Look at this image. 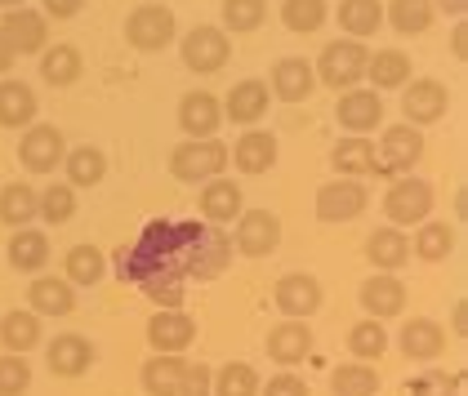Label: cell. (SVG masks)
I'll use <instances>...</instances> for the list:
<instances>
[{
  "label": "cell",
  "mask_w": 468,
  "mask_h": 396,
  "mask_svg": "<svg viewBox=\"0 0 468 396\" xmlns=\"http://www.w3.org/2000/svg\"><path fill=\"white\" fill-rule=\"evenodd\" d=\"M232 263V236L206 218H152L139 241L116 254V276L139 286L156 307H183L192 281H215Z\"/></svg>",
  "instance_id": "obj_1"
},
{
  "label": "cell",
  "mask_w": 468,
  "mask_h": 396,
  "mask_svg": "<svg viewBox=\"0 0 468 396\" xmlns=\"http://www.w3.org/2000/svg\"><path fill=\"white\" fill-rule=\"evenodd\" d=\"M228 161H232L228 143H218V139H187V143H179L170 151V174L179 182H210V179H223Z\"/></svg>",
  "instance_id": "obj_2"
},
{
  "label": "cell",
  "mask_w": 468,
  "mask_h": 396,
  "mask_svg": "<svg viewBox=\"0 0 468 396\" xmlns=\"http://www.w3.org/2000/svg\"><path fill=\"white\" fill-rule=\"evenodd\" d=\"M366 63H370V49L361 45V40H330L322 49V58H317V80L330 85V89H357L361 76H366Z\"/></svg>",
  "instance_id": "obj_3"
},
{
  "label": "cell",
  "mask_w": 468,
  "mask_h": 396,
  "mask_svg": "<svg viewBox=\"0 0 468 396\" xmlns=\"http://www.w3.org/2000/svg\"><path fill=\"white\" fill-rule=\"evenodd\" d=\"M175 14L165 5H139L130 18H125V40L139 49V54H156L175 40Z\"/></svg>",
  "instance_id": "obj_4"
},
{
  "label": "cell",
  "mask_w": 468,
  "mask_h": 396,
  "mask_svg": "<svg viewBox=\"0 0 468 396\" xmlns=\"http://www.w3.org/2000/svg\"><path fill=\"white\" fill-rule=\"evenodd\" d=\"M183 63H187V72H201V76H215L228 58H232V40L223 27H192L179 45Z\"/></svg>",
  "instance_id": "obj_5"
},
{
  "label": "cell",
  "mask_w": 468,
  "mask_h": 396,
  "mask_svg": "<svg viewBox=\"0 0 468 396\" xmlns=\"http://www.w3.org/2000/svg\"><path fill=\"white\" fill-rule=\"evenodd\" d=\"M384 214L393 227H410V223H429L432 214V187L424 179H397L384 192Z\"/></svg>",
  "instance_id": "obj_6"
},
{
  "label": "cell",
  "mask_w": 468,
  "mask_h": 396,
  "mask_svg": "<svg viewBox=\"0 0 468 396\" xmlns=\"http://www.w3.org/2000/svg\"><path fill=\"white\" fill-rule=\"evenodd\" d=\"M232 245L246 254V258H268V254L282 245V218L272 214V210H241Z\"/></svg>",
  "instance_id": "obj_7"
},
{
  "label": "cell",
  "mask_w": 468,
  "mask_h": 396,
  "mask_svg": "<svg viewBox=\"0 0 468 396\" xmlns=\"http://www.w3.org/2000/svg\"><path fill=\"white\" fill-rule=\"evenodd\" d=\"M63 156H68L63 130H54V125H27V134H23V143H18L23 170H32V174H54V170L63 165Z\"/></svg>",
  "instance_id": "obj_8"
},
{
  "label": "cell",
  "mask_w": 468,
  "mask_h": 396,
  "mask_svg": "<svg viewBox=\"0 0 468 396\" xmlns=\"http://www.w3.org/2000/svg\"><path fill=\"white\" fill-rule=\"evenodd\" d=\"M370 205V192L357 179H335L317 187V218L322 223H353L357 214H366Z\"/></svg>",
  "instance_id": "obj_9"
},
{
  "label": "cell",
  "mask_w": 468,
  "mask_h": 396,
  "mask_svg": "<svg viewBox=\"0 0 468 396\" xmlns=\"http://www.w3.org/2000/svg\"><path fill=\"white\" fill-rule=\"evenodd\" d=\"M272 298H277V312H286L290 321H308L313 312H322V281L308 272H286Z\"/></svg>",
  "instance_id": "obj_10"
},
{
  "label": "cell",
  "mask_w": 468,
  "mask_h": 396,
  "mask_svg": "<svg viewBox=\"0 0 468 396\" xmlns=\"http://www.w3.org/2000/svg\"><path fill=\"white\" fill-rule=\"evenodd\" d=\"M451 108V89L441 80H406V94H401V111H406V125H432L441 120Z\"/></svg>",
  "instance_id": "obj_11"
},
{
  "label": "cell",
  "mask_w": 468,
  "mask_h": 396,
  "mask_svg": "<svg viewBox=\"0 0 468 396\" xmlns=\"http://www.w3.org/2000/svg\"><path fill=\"white\" fill-rule=\"evenodd\" d=\"M147 343H152L156 352L183 357V352L197 343V321H192L183 307H161V312L147 321Z\"/></svg>",
  "instance_id": "obj_12"
},
{
  "label": "cell",
  "mask_w": 468,
  "mask_h": 396,
  "mask_svg": "<svg viewBox=\"0 0 468 396\" xmlns=\"http://www.w3.org/2000/svg\"><path fill=\"white\" fill-rule=\"evenodd\" d=\"M0 36L14 49V58H18V54H40V49H45V36H49L45 14H37V9H9L5 23H0Z\"/></svg>",
  "instance_id": "obj_13"
},
{
  "label": "cell",
  "mask_w": 468,
  "mask_h": 396,
  "mask_svg": "<svg viewBox=\"0 0 468 396\" xmlns=\"http://www.w3.org/2000/svg\"><path fill=\"white\" fill-rule=\"evenodd\" d=\"M218 125H223V108H218L215 94L192 89V94L179 99V130L187 139H215Z\"/></svg>",
  "instance_id": "obj_14"
},
{
  "label": "cell",
  "mask_w": 468,
  "mask_h": 396,
  "mask_svg": "<svg viewBox=\"0 0 468 396\" xmlns=\"http://www.w3.org/2000/svg\"><path fill=\"white\" fill-rule=\"evenodd\" d=\"M335 120L353 134H366L384 120V99L375 89H344L339 103H335Z\"/></svg>",
  "instance_id": "obj_15"
},
{
  "label": "cell",
  "mask_w": 468,
  "mask_h": 396,
  "mask_svg": "<svg viewBox=\"0 0 468 396\" xmlns=\"http://www.w3.org/2000/svg\"><path fill=\"white\" fill-rule=\"evenodd\" d=\"M268 103H272V94H268L263 80H237L228 89V103H218V108L232 125H259L268 116Z\"/></svg>",
  "instance_id": "obj_16"
},
{
  "label": "cell",
  "mask_w": 468,
  "mask_h": 396,
  "mask_svg": "<svg viewBox=\"0 0 468 396\" xmlns=\"http://www.w3.org/2000/svg\"><path fill=\"white\" fill-rule=\"evenodd\" d=\"M420 156H424V130H420V125H393V130H384V143H379L384 174L410 170Z\"/></svg>",
  "instance_id": "obj_17"
},
{
  "label": "cell",
  "mask_w": 468,
  "mask_h": 396,
  "mask_svg": "<svg viewBox=\"0 0 468 396\" xmlns=\"http://www.w3.org/2000/svg\"><path fill=\"white\" fill-rule=\"evenodd\" d=\"M49 374H58V379H80L90 365H94V343L85 339V334H58L54 343H49Z\"/></svg>",
  "instance_id": "obj_18"
},
{
  "label": "cell",
  "mask_w": 468,
  "mask_h": 396,
  "mask_svg": "<svg viewBox=\"0 0 468 396\" xmlns=\"http://www.w3.org/2000/svg\"><path fill=\"white\" fill-rule=\"evenodd\" d=\"M263 348H268V357L277 360V365H299V360L313 352V329L308 321H282L268 329V339H263Z\"/></svg>",
  "instance_id": "obj_19"
},
{
  "label": "cell",
  "mask_w": 468,
  "mask_h": 396,
  "mask_svg": "<svg viewBox=\"0 0 468 396\" xmlns=\"http://www.w3.org/2000/svg\"><path fill=\"white\" fill-rule=\"evenodd\" d=\"M361 307H366V317H375V321L397 317V312L406 307V286H401V276H393V272H375V276L361 286Z\"/></svg>",
  "instance_id": "obj_20"
},
{
  "label": "cell",
  "mask_w": 468,
  "mask_h": 396,
  "mask_svg": "<svg viewBox=\"0 0 468 396\" xmlns=\"http://www.w3.org/2000/svg\"><path fill=\"white\" fill-rule=\"evenodd\" d=\"M27 307L37 317H72L76 312V289L68 276H37L27 289Z\"/></svg>",
  "instance_id": "obj_21"
},
{
  "label": "cell",
  "mask_w": 468,
  "mask_h": 396,
  "mask_svg": "<svg viewBox=\"0 0 468 396\" xmlns=\"http://www.w3.org/2000/svg\"><path fill=\"white\" fill-rule=\"evenodd\" d=\"M313 85H317V76H313L308 58H277L272 63V99L303 103V99H313Z\"/></svg>",
  "instance_id": "obj_22"
},
{
  "label": "cell",
  "mask_w": 468,
  "mask_h": 396,
  "mask_svg": "<svg viewBox=\"0 0 468 396\" xmlns=\"http://www.w3.org/2000/svg\"><path fill=\"white\" fill-rule=\"evenodd\" d=\"M246 196H241V187L232 179H210V182H201V218L206 223H215V227H223V223H232V218L241 214L246 205H241Z\"/></svg>",
  "instance_id": "obj_23"
},
{
  "label": "cell",
  "mask_w": 468,
  "mask_h": 396,
  "mask_svg": "<svg viewBox=\"0 0 468 396\" xmlns=\"http://www.w3.org/2000/svg\"><path fill=\"white\" fill-rule=\"evenodd\" d=\"M401 352L406 360H437L446 352V329L429 317H410L401 325Z\"/></svg>",
  "instance_id": "obj_24"
},
{
  "label": "cell",
  "mask_w": 468,
  "mask_h": 396,
  "mask_svg": "<svg viewBox=\"0 0 468 396\" xmlns=\"http://www.w3.org/2000/svg\"><path fill=\"white\" fill-rule=\"evenodd\" d=\"M330 161H335V170H339L344 179H361V174H384V165H379V156H375V143H370L366 134L339 139V143H335V151H330Z\"/></svg>",
  "instance_id": "obj_25"
},
{
  "label": "cell",
  "mask_w": 468,
  "mask_h": 396,
  "mask_svg": "<svg viewBox=\"0 0 468 396\" xmlns=\"http://www.w3.org/2000/svg\"><path fill=\"white\" fill-rule=\"evenodd\" d=\"M232 165L241 170V174H263V170H272L277 165V139L268 134V130H246L237 147H232Z\"/></svg>",
  "instance_id": "obj_26"
},
{
  "label": "cell",
  "mask_w": 468,
  "mask_h": 396,
  "mask_svg": "<svg viewBox=\"0 0 468 396\" xmlns=\"http://www.w3.org/2000/svg\"><path fill=\"white\" fill-rule=\"evenodd\" d=\"M183 370H187V360L175 357V352H156V357H147L144 370H139V379H144V392L147 396H179Z\"/></svg>",
  "instance_id": "obj_27"
},
{
  "label": "cell",
  "mask_w": 468,
  "mask_h": 396,
  "mask_svg": "<svg viewBox=\"0 0 468 396\" xmlns=\"http://www.w3.org/2000/svg\"><path fill=\"white\" fill-rule=\"evenodd\" d=\"M37 94L23 80H0V125L5 130H27L37 120Z\"/></svg>",
  "instance_id": "obj_28"
},
{
  "label": "cell",
  "mask_w": 468,
  "mask_h": 396,
  "mask_svg": "<svg viewBox=\"0 0 468 396\" xmlns=\"http://www.w3.org/2000/svg\"><path fill=\"white\" fill-rule=\"evenodd\" d=\"M366 258L379 267V272H397L406 258H410V236H401V227H375L366 236Z\"/></svg>",
  "instance_id": "obj_29"
},
{
  "label": "cell",
  "mask_w": 468,
  "mask_h": 396,
  "mask_svg": "<svg viewBox=\"0 0 468 396\" xmlns=\"http://www.w3.org/2000/svg\"><path fill=\"white\" fill-rule=\"evenodd\" d=\"M37 343H40V317L37 312L14 307V312H5V317H0V348H5V352L27 357Z\"/></svg>",
  "instance_id": "obj_30"
},
{
  "label": "cell",
  "mask_w": 468,
  "mask_h": 396,
  "mask_svg": "<svg viewBox=\"0 0 468 396\" xmlns=\"http://www.w3.org/2000/svg\"><path fill=\"white\" fill-rule=\"evenodd\" d=\"M339 27L348 40H366L384 27V5L379 0H339Z\"/></svg>",
  "instance_id": "obj_31"
},
{
  "label": "cell",
  "mask_w": 468,
  "mask_h": 396,
  "mask_svg": "<svg viewBox=\"0 0 468 396\" xmlns=\"http://www.w3.org/2000/svg\"><path fill=\"white\" fill-rule=\"evenodd\" d=\"M37 214H40V192H32L27 182H5L0 187V223H9L18 232Z\"/></svg>",
  "instance_id": "obj_32"
},
{
  "label": "cell",
  "mask_w": 468,
  "mask_h": 396,
  "mask_svg": "<svg viewBox=\"0 0 468 396\" xmlns=\"http://www.w3.org/2000/svg\"><path fill=\"white\" fill-rule=\"evenodd\" d=\"M432 0H388V9H384V23L401 32V36H424L432 27Z\"/></svg>",
  "instance_id": "obj_33"
},
{
  "label": "cell",
  "mask_w": 468,
  "mask_h": 396,
  "mask_svg": "<svg viewBox=\"0 0 468 396\" xmlns=\"http://www.w3.org/2000/svg\"><path fill=\"white\" fill-rule=\"evenodd\" d=\"M9 263H14L18 272H40V267L49 263V236L37 232V227H18V232L9 236Z\"/></svg>",
  "instance_id": "obj_34"
},
{
  "label": "cell",
  "mask_w": 468,
  "mask_h": 396,
  "mask_svg": "<svg viewBox=\"0 0 468 396\" xmlns=\"http://www.w3.org/2000/svg\"><path fill=\"white\" fill-rule=\"evenodd\" d=\"M45 58H40V76L49 80V85H76L80 72H85V58H80V49L76 45H49V49H40Z\"/></svg>",
  "instance_id": "obj_35"
},
{
  "label": "cell",
  "mask_w": 468,
  "mask_h": 396,
  "mask_svg": "<svg viewBox=\"0 0 468 396\" xmlns=\"http://www.w3.org/2000/svg\"><path fill=\"white\" fill-rule=\"evenodd\" d=\"M63 170H68V182H72V187H99L103 174H108V156L90 143L72 147V151L63 156Z\"/></svg>",
  "instance_id": "obj_36"
},
{
  "label": "cell",
  "mask_w": 468,
  "mask_h": 396,
  "mask_svg": "<svg viewBox=\"0 0 468 396\" xmlns=\"http://www.w3.org/2000/svg\"><path fill=\"white\" fill-rule=\"evenodd\" d=\"M63 272H68L72 286H99L108 276V258H103L99 245H72L68 258H63Z\"/></svg>",
  "instance_id": "obj_37"
},
{
  "label": "cell",
  "mask_w": 468,
  "mask_h": 396,
  "mask_svg": "<svg viewBox=\"0 0 468 396\" xmlns=\"http://www.w3.org/2000/svg\"><path fill=\"white\" fill-rule=\"evenodd\" d=\"M366 76H370L375 89H401V85L410 80V58H406L401 49H379V54H370Z\"/></svg>",
  "instance_id": "obj_38"
},
{
  "label": "cell",
  "mask_w": 468,
  "mask_h": 396,
  "mask_svg": "<svg viewBox=\"0 0 468 396\" xmlns=\"http://www.w3.org/2000/svg\"><path fill=\"white\" fill-rule=\"evenodd\" d=\"M330 392L335 396H375L379 392V374H375V365H366V360L339 365V370L330 374Z\"/></svg>",
  "instance_id": "obj_39"
},
{
  "label": "cell",
  "mask_w": 468,
  "mask_h": 396,
  "mask_svg": "<svg viewBox=\"0 0 468 396\" xmlns=\"http://www.w3.org/2000/svg\"><path fill=\"white\" fill-rule=\"evenodd\" d=\"M415 258H424V263H441V258H451L455 254V227L451 223H420V236H415Z\"/></svg>",
  "instance_id": "obj_40"
},
{
  "label": "cell",
  "mask_w": 468,
  "mask_h": 396,
  "mask_svg": "<svg viewBox=\"0 0 468 396\" xmlns=\"http://www.w3.org/2000/svg\"><path fill=\"white\" fill-rule=\"evenodd\" d=\"M210 396H259V374L246 360H228L210 383Z\"/></svg>",
  "instance_id": "obj_41"
},
{
  "label": "cell",
  "mask_w": 468,
  "mask_h": 396,
  "mask_svg": "<svg viewBox=\"0 0 468 396\" xmlns=\"http://www.w3.org/2000/svg\"><path fill=\"white\" fill-rule=\"evenodd\" d=\"M384 348H388V334H384V325L375 321V317H366V321H357L348 329V352L357 360H379Z\"/></svg>",
  "instance_id": "obj_42"
},
{
  "label": "cell",
  "mask_w": 468,
  "mask_h": 396,
  "mask_svg": "<svg viewBox=\"0 0 468 396\" xmlns=\"http://www.w3.org/2000/svg\"><path fill=\"white\" fill-rule=\"evenodd\" d=\"M325 0H286L282 5V23H286L290 32H299V36H308V32H317L325 23Z\"/></svg>",
  "instance_id": "obj_43"
},
{
  "label": "cell",
  "mask_w": 468,
  "mask_h": 396,
  "mask_svg": "<svg viewBox=\"0 0 468 396\" xmlns=\"http://www.w3.org/2000/svg\"><path fill=\"white\" fill-rule=\"evenodd\" d=\"M76 214V187L72 182H49L45 192H40V218L45 223H68Z\"/></svg>",
  "instance_id": "obj_44"
},
{
  "label": "cell",
  "mask_w": 468,
  "mask_h": 396,
  "mask_svg": "<svg viewBox=\"0 0 468 396\" xmlns=\"http://www.w3.org/2000/svg\"><path fill=\"white\" fill-rule=\"evenodd\" d=\"M263 18H268V0H223L228 32H254Z\"/></svg>",
  "instance_id": "obj_45"
},
{
  "label": "cell",
  "mask_w": 468,
  "mask_h": 396,
  "mask_svg": "<svg viewBox=\"0 0 468 396\" xmlns=\"http://www.w3.org/2000/svg\"><path fill=\"white\" fill-rule=\"evenodd\" d=\"M27 388H32V365L18 352H5L0 357V396H23Z\"/></svg>",
  "instance_id": "obj_46"
},
{
  "label": "cell",
  "mask_w": 468,
  "mask_h": 396,
  "mask_svg": "<svg viewBox=\"0 0 468 396\" xmlns=\"http://www.w3.org/2000/svg\"><path fill=\"white\" fill-rule=\"evenodd\" d=\"M464 383V374H441V370H429L420 379L406 383V396H455Z\"/></svg>",
  "instance_id": "obj_47"
},
{
  "label": "cell",
  "mask_w": 468,
  "mask_h": 396,
  "mask_svg": "<svg viewBox=\"0 0 468 396\" xmlns=\"http://www.w3.org/2000/svg\"><path fill=\"white\" fill-rule=\"evenodd\" d=\"M210 383H215V370L210 365H187L183 370L179 396H210Z\"/></svg>",
  "instance_id": "obj_48"
},
{
  "label": "cell",
  "mask_w": 468,
  "mask_h": 396,
  "mask_svg": "<svg viewBox=\"0 0 468 396\" xmlns=\"http://www.w3.org/2000/svg\"><path fill=\"white\" fill-rule=\"evenodd\" d=\"M259 396H308V383L299 374H272L268 388H259Z\"/></svg>",
  "instance_id": "obj_49"
},
{
  "label": "cell",
  "mask_w": 468,
  "mask_h": 396,
  "mask_svg": "<svg viewBox=\"0 0 468 396\" xmlns=\"http://www.w3.org/2000/svg\"><path fill=\"white\" fill-rule=\"evenodd\" d=\"M85 9V0H45V14H54V18H76Z\"/></svg>",
  "instance_id": "obj_50"
},
{
  "label": "cell",
  "mask_w": 468,
  "mask_h": 396,
  "mask_svg": "<svg viewBox=\"0 0 468 396\" xmlns=\"http://www.w3.org/2000/svg\"><path fill=\"white\" fill-rule=\"evenodd\" d=\"M451 54L464 63L468 58V32H464V23H455V36H451Z\"/></svg>",
  "instance_id": "obj_51"
},
{
  "label": "cell",
  "mask_w": 468,
  "mask_h": 396,
  "mask_svg": "<svg viewBox=\"0 0 468 396\" xmlns=\"http://www.w3.org/2000/svg\"><path fill=\"white\" fill-rule=\"evenodd\" d=\"M432 9H441V14H451V18H464L468 0H432Z\"/></svg>",
  "instance_id": "obj_52"
},
{
  "label": "cell",
  "mask_w": 468,
  "mask_h": 396,
  "mask_svg": "<svg viewBox=\"0 0 468 396\" xmlns=\"http://www.w3.org/2000/svg\"><path fill=\"white\" fill-rule=\"evenodd\" d=\"M14 68V49L5 45V36H0V72H9Z\"/></svg>",
  "instance_id": "obj_53"
},
{
  "label": "cell",
  "mask_w": 468,
  "mask_h": 396,
  "mask_svg": "<svg viewBox=\"0 0 468 396\" xmlns=\"http://www.w3.org/2000/svg\"><path fill=\"white\" fill-rule=\"evenodd\" d=\"M468 303H455V334H464V325H468V312H464Z\"/></svg>",
  "instance_id": "obj_54"
},
{
  "label": "cell",
  "mask_w": 468,
  "mask_h": 396,
  "mask_svg": "<svg viewBox=\"0 0 468 396\" xmlns=\"http://www.w3.org/2000/svg\"><path fill=\"white\" fill-rule=\"evenodd\" d=\"M0 9H23V0H0Z\"/></svg>",
  "instance_id": "obj_55"
}]
</instances>
